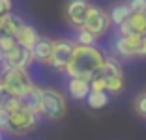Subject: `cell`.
Here are the masks:
<instances>
[{
	"label": "cell",
	"instance_id": "6da1fadb",
	"mask_svg": "<svg viewBox=\"0 0 146 140\" xmlns=\"http://www.w3.org/2000/svg\"><path fill=\"white\" fill-rule=\"evenodd\" d=\"M103 62L105 54L96 45H75L71 62L64 73L68 77H82L86 81H92V77L98 75Z\"/></svg>",
	"mask_w": 146,
	"mask_h": 140
},
{
	"label": "cell",
	"instance_id": "7a4b0ae2",
	"mask_svg": "<svg viewBox=\"0 0 146 140\" xmlns=\"http://www.w3.org/2000/svg\"><path fill=\"white\" fill-rule=\"evenodd\" d=\"M68 112V101L64 93L54 88H41V112L49 120H62Z\"/></svg>",
	"mask_w": 146,
	"mask_h": 140
},
{
	"label": "cell",
	"instance_id": "3957f363",
	"mask_svg": "<svg viewBox=\"0 0 146 140\" xmlns=\"http://www.w3.org/2000/svg\"><path fill=\"white\" fill-rule=\"evenodd\" d=\"M39 114L28 110L25 106H19L15 110H9V133L11 135H26L38 127Z\"/></svg>",
	"mask_w": 146,
	"mask_h": 140
},
{
	"label": "cell",
	"instance_id": "277c9868",
	"mask_svg": "<svg viewBox=\"0 0 146 140\" xmlns=\"http://www.w3.org/2000/svg\"><path fill=\"white\" fill-rule=\"evenodd\" d=\"M111 15H109V11H105L103 8H99V6H94L90 4V8H88V15H86V21L84 24H82V28H86L88 32H92L94 36H103L105 32L109 30V26H111Z\"/></svg>",
	"mask_w": 146,
	"mask_h": 140
},
{
	"label": "cell",
	"instance_id": "5b68a950",
	"mask_svg": "<svg viewBox=\"0 0 146 140\" xmlns=\"http://www.w3.org/2000/svg\"><path fill=\"white\" fill-rule=\"evenodd\" d=\"M77 43L69 41V39H54V47H52V58H51V67L56 71H66L68 64L71 62L73 51H75Z\"/></svg>",
	"mask_w": 146,
	"mask_h": 140
},
{
	"label": "cell",
	"instance_id": "8992f818",
	"mask_svg": "<svg viewBox=\"0 0 146 140\" xmlns=\"http://www.w3.org/2000/svg\"><path fill=\"white\" fill-rule=\"evenodd\" d=\"M0 79L17 97L21 93H25L30 86H34V82H32L26 69H8L4 75H0Z\"/></svg>",
	"mask_w": 146,
	"mask_h": 140
},
{
	"label": "cell",
	"instance_id": "52a82bcc",
	"mask_svg": "<svg viewBox=\"0 0 146 140\" xmlns=\"http://www.w3.org/2000/svg\"><path fill=\"white\" fill-rule=\"evenodd\" d=\"M4 64H8L9 69H28L34 64V58H32L30 49L21 47L17 43L13 49L4 52Z\"/></svg>",
	"mask_w": 146,
	"mask_h": 140
},
{
	"label": "cell",
	"instance_id": "ba28073f",
	"mask_svg": "<svg viewBox=\"0 0 146 140\" xmlns=\"http://www.w3.org/2000/svg\"><path fill=\"white\" fill-rule=\"evenodd\" d=\"M88 8H90L88 0H69L66 4V19H68V22L71 26H75V28H81L86 21Z\"/></svg>",
	"mask_w": 146,
	"mask_h": 140
},
{
	"label": "cell",
	"instance_id": "9c48e42d",
	"mask_svg": "<svg viewBox=\"0 0 146 140\" xmlns=\"http://www.w3.org/2000/svg\"><path fill=\"white\" fill-rule=\"evenodd\" d=\"M141 34H127V36H118L114 41V52L124 56V58H133L137 56L139 43H141Z\"/></svg>",
	"mask_w": 146,
	"mask_h": 140
},
{
	"label": "cell",
	"instance_id": "30bf717a",
	"mask_svg": "<svg viewBox=\"0 0 146 140\" xmlns=\"http://www.w3.org/2000/svg\"><path fill=\"white\" fill-rule=\"evenodd\" d=\"M52 47H54V39L39 38L38 41H36V45L30 49L34 62L49 65V64H51V58H52Z\"/></svg>",
	"mask_w": 146,
	"mask_h": 140
},
{
	"label": "cell",
	"instance_id": "8fae6325",
	"mask_svg": "<svg viewBox=\"0 0 146 140\" xmlns=\"http://www.w3.org/2000/svg\"><path fill=\"white\" fill-rule=\"evenodd\" d=\"M19 103H21V106H25V108H28V110L39 114V112H41V88L30 86L25 93L19 95Z\"/></svg>",
	"mask_w": 146,
	"mask_h": 140
},
{
	"label": "cell",
	"instance_id": "7c38bea8",
	"mask_svg": "<svg viewBox=\"0 0 146 140\" xmlns=\"http://www.w3.org/2000/svg\"><path fill=\"white\" fill-rule=\"evenodd\" d=\"M90 81H86L82 77H69V82H68V92L73 99L77 101H84L90 93Z\"/></svg>",
	"mask_w": 146,
	"mask_h": 140
},
{
	"label": "cell",
	"instance_id": "4fadbf2b",
	"mask_svg": "<svg viewBox=\"0 0 146 140\" xmlns=\"http://www.w3.org/2000/svg\"><path fill=\"white\" fill-rule=\"evenodd\" d=\"M39 38H41V36L38 34V30H36L34 26L26 24V22L17 30V34H15V41H17L21 47H26V49H32Z\"/></svg>",
	"mask_w": 146,
	"mask_h": 140
},
{
	"label": "cell",
	"instance_id": "5bb4252c",
	"mask_svg": "<svg viewBox=\"0 0 146 140\" xmlns=\"http://www.w3.org/2000/svg\"><path fill=\"white\" fill-rule=\"evenodd\" d=\"M0 106L2 108H8V110H15V108L21 106L19 97L2 82V79H0Z\"/></svg>",
	"mask_w": 146,
	"mask_h": 140
},
{
	"label": "cell",
	"instance_id": "9a60e30c",
	"mask_svg": "<svg viewBox=\"0 0 146 140\" xmlns=\"http://www.w3.org/2000/svg\"><path fill=\"white\" fill-rule=\"evenodd\" d=\"M98 73L103 77V79H111V77H124V73H122V65L118 64L114 58H105L103 65L99 67Z\"/></svg>",
	"mask_w": 146,
	"mask_h": 140
},
{
	"label": "cell",
	"instance_id": "2e32d148",
	"mask_svg": "<svg viewBox=\"0 0 146 140\" xmlns=\"http://www.w3.org/2000/svg\"><path fill=\"white\" fill-rule=\"evenodd\" d=\"M109 15H111V22H112V24L120 26L122 22H125L129 19L131 9H129L127 2H125V4H116V6H112V9L109 11Z\"/></svg>",
	"mask_w": 146,
	"mask_h": 140
},
{
	"label": "cell",
	"instance_id": "e0dca14e",
	"mask_svg": "<svg viewBox=\"0 0 146 140\" xmlns=\"http://www.w3.org/2000/svg\"><path fill=\"white\" fill-rule=\"evenodd\" d=\"M86 103L90 108H103L109 103V95L107 92H98V90H90L88 97H86Z\"/></svg>",
	"mask_w": 146,
	"mask_h": 140
},
{
	"label": "cell",
	"instance_id": "ac0fdd59",
	"mask_svg": "<svg viewBox=\"0 0 146 140\" xmlns=\"http://www.w3.org/2000/svg\"><path fill=\"white\" fill-rule=\"evenodd\" d=\"M129 26H131V30H133L135 34H141L144 36L146 34V13H131L127 19Z\"/></svg>",
	"mask_w": 146,
	"mask_h": 140
},
{
	"label": "cell",
	"instance_id": "d6986e66",
	"mask_svg": "<svg viewBox=\"0 0 146 140\" xmlns=\"http://www.w3.org/2000/svg\"><path fill=\"white\" fill-rule=\"evenodd\" d=\"M96 39H98V36H94L92 32H88L82 26L77 30V36H75V43L77 45H96Z\"/></svg>",
	"mask_w": 146,
	"mask_h": 140
},
{
	"label": "cell",
	"instance_id": "ffe728a7",
	"mask_svg": "<svg viewBox=\"0 0 146 140\" xmlns=\"http://www.w3.org/2000/svg\"><path fill=\"white\" fill-rule=\"evenodd\" d=\"M107 81V92L111 93H120L124 90V77H111Z\"/></svg>",
	"mask_w": 146,
	"mask_h": 140
},
{
	"label": "cell",
	"instance_id": "44dd1931",
	"mask_svg": "<svg viewBox=\"0 0 146 140\" xmlns=\"http://www.w3.org/2000/svg\"><path fill=\"white\" fill-rule=\"evenodd\" d=\"M133 108H135V112H137L139 116L146 118V92L139 93L137 97H135V101H133Z\"/></svg>",
	"mask_w": 146,
	"mask_h": 140
},
{
	"label": "cell",
	"instance_id": "7402d4cb",
	"mask_svg": "<svg viewBox=\"0 0 146 140\" xmlns=\"http://www.w3.org/2000/svg\"><path fill=\"white\" fill-rule=\"evenodd\" d=\"M90 88L92 90H98V92H107V81H105L103 77L99 75H94L92 77V81H90Z\"/></svg>",
	"mask_w": 146,
	"mask_h": 140
},
{
	"label": "cell",
	"instance_id": "603a6c76",
	"mask_svg": "<svg viewBox=\"0 0 146 140\" xmlns=\"http://www.w3.org/2000/svg\"><path fill=\"white\" fill-rule=\"evenodd\" d=\"M0 131L9 133V110L0 106Z\"/></svg>",
	"mask_w": 146,
	"mask_h": 140
},
{
	"label": "cell",
	"instance_id": "cb8c5ba5",
	"mask_svg": "<svg viewBox=\"0 0 146 140\" xmlns=\"http://www.w3.org/2000/svg\"><path fill=\"white\" fill-rule=\"evenodd\" d=\"M131 13H142L146 11V0H129L127 2Z\"/></svg>",
	"mask_w": 146,
	"mask_h": 140
},
{
	"label": "cell",
	"instance_id": "d4e9b609",
	"mask_svg": "<svg viewBox=\"0 0 146 140\" xmlns=\"http://www.w3.org/2000/svg\"><path fill=\"white\" fill-rule=\"evenodd\" d=\"M17 45V41H15V38L13 36H8V38H0V47H2V51H9V49H13V47Z\"/></svg>",
	"mask_w": 146,
	"mask_h": 140
},
{
	"label": "cell",
	"instance_id": "484cf974",
	"mask_svg": "<svg viewBox=\"0 0 146 140\" xmlns=\"http://www.w3.org/2000/svg\"><path fill=\"white\" fill-rule=\"evenodd\" d=\"M13 9V0H0V15L9 13Z\"/></svg>",
	"mask_w": 146,
	"mask_h": 140
},
{
	"label": "cell",
	"instance_id": "4316f807",
	"mask_svg": "<svg viewBox=\"0 0 146 140\" xmlns=\"http://www.w3.org/2000/svg\"><path fill=\"white\" fill-rule=\"evenodd\" d=\"M137 58H146V34L141 38V43H139V51H137Z\"/></svg>",
	"mask_w": 146,
	"mask_h": 140
},
{
	"label": "cell",
	"instance_id": "83f0119b",
	"mask_svg": "<svg viewBox=\"0 0 146 140\" xmlns=\"http://www.w3.org/2000/svg\"><path fill=\"white\" fill-rule=\"evenodd\" d=\"M4 62V51H2V47H0V64Z\"/></svg>",
	"mask_w": 146,
	"mask_h": 140
},
{
	"label": "cell",
	"instance_id": "f1b7e54d",
	"mask_svg": "<svg viewBox=\"0 0 146 140\" xmlns=\"http://www.w3.org/2000/svg\"><path fill=\"white\" fill-rule=\"evenodd\" d=\"M0 138H2V131H0Z\"/></svg>",
	"mask_w": 146,
	"mask_h": 140
},
{
	"label": "cell",
	"instance_id": "f546056e",
	"mask_svg": "<svg viewBox=\"0 0 146 140\" xmlns=\"http://www.w3.org/2000/svg\"><path fill=\"white\" fill-rule=\"evenodd\" d=\"M0 21H2V15H0Z\"/></svg>",
	"mask_w": 146,
	"mask_h": 140
},
{
	"label": "cell",
	"instance_id": "4dcf8cb0",
	"mask_svg": "<svg viewBox=\"0 0 146 140\" xmlns=\"http://www.w3.org/2000/svg\"><path fill=\"white\" fill-rule=\"evenodd\" d=\"M0 140H4V138H0Z\"/></svg>",
	"mask_w": 146,
	"mask_h": 140
}]
</instances>
